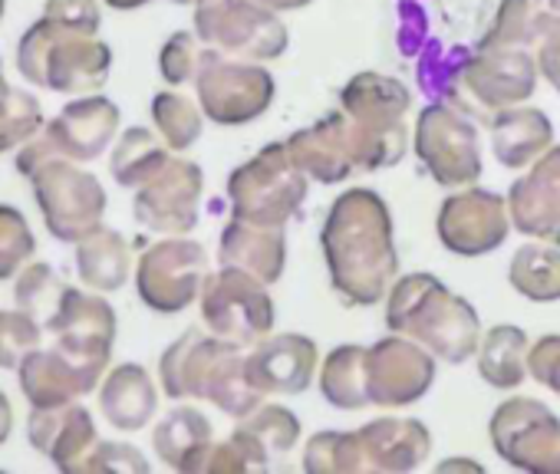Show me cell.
Listing matches in <instances>:
<instances>
[{
	"label": "cell",
	"mask_w": 560,
	"mask_h": 474,
	"mask_svg": "<svg viewBox=\"0 0 560 474\" xmlns=\"http://www.w3.org/2000/svg\"><path fill=\"white\" fill-rule=\"evenodd\" d=\"M257 4L270 8L273 14H288V11H304V8H311L314 0H257Z\"/></svg>",
	"instance_id": "52"
},
{
	"label": "cell",
	"mask_w": 560,
	"mask_h": 474,
	"mask_svg": "<svg viewBox=\"0 0 560 474\" xmlns=\"http://www.w3.org/2000/svg\"><path fill=\"white\" fill-rule=\"evenodd\" d=\"M435 356L402 333H386L366 346V389L380 408L416 405L435 382Z\"/></svg>",
	"instance_id": "17"
},
{
	"label": "cell",
	"mask_w": 560,
	"mask_h": 474,
	"mask_svg": "<svg viewBox=\"0 0 560 474\" xmlns=\"http://www.w3.org/2000/svg\"><path fill=\"white\" fill-rule=\"evenodd\" d=\"M537 80L540 70L527 47H471V57L462 73L468 112L481 122L501 109L521 106L534 96Z\"/></svg>",
	"instance_id": "15"
},
{
	"label": "cell",
	"mask_w": 560,
	"mask_h": 474,
	"mask_svg": "<svg viewBox=\"0 0 560 474\" xmlns=\"http://www.w3.org/2000/svg\"><path fill=\"white\" fill-rule=\"evenodd\" d=\"M201 57H205V44L198 40V34L195 31H178L159 50V73H162V80L168 86L195 83Z\"/></svg>",
	"instance_id": "44"
},
{
	"label": "cell",
	"mask_w": 560,
	"mask_h": 474,
	"mask_svg": "<svg viewBox=\"0 0 560 474\" xmlns=\"http://www.w3.org/2000/svg\"><path fill=\"white\" fill-rule=\"evenodd\" d=\"M527 356H530V340L521 327L498 323L481 336L478 346V376L498 389V392H514L524 386L527 372Z\"/></svg>",
	"instance_id": "32"
},
{
	"label": "cell",
	"mask_w": 560,
	"mask_h": 474,
	"mask_svg": "<svg viewBox=\"0 0 560 474\" xmlns=\"http://www.w3.org/2000/svg\"><path fill=\"white\" fill-rule=\"evenodd\" d=\"M195 34L205 47L250 63H270L291 47L280 14L257 0H195Z\"/></svg>",
	"instance_id": "7"
},
{
	"label": "cell",
	"mask_w": 560,
	"mask_h": 474,
	"mask_svg": "<svg viewBox=\"0 0 560 474\" xmlns=\"http://www.w3.org/2000/svg\"><path fill=\"white\" fill-rule=\"evenodd\" d=\"M27 438L40 454H47L67 474L86 471L93 451L103 441L90 408H83L80 402L57 405V408H31Z\"/></svg>",
	"instance_id": "23"
},
{
	"label": "cell",
	"mask_w": 560,
	"mask_h": 474,
	"mask_svg": "<svg viewBox=\"0 0 560 474\" xmlns=\"http://www.w3.org/2000/svg\"><path fill=\"white\" fill-rule=\"evenodd\" d=\"M311 178L294 162L288 142H273L237 165L228 178V201L234 217L284 227L307 201Z\"/></svg>",
	"instance_id": "6"
},
{
	"label": "cell",
	"mask_w": 560,
	"mask_h": 474,
	"mask_svg": "<svg viewBox=\"0 0 560 474\" xmlns=\"http://www.w3.org/2000/svg\"><path fill=\"white\" fill-rule=\"evenodd\" d=\"M11 90H14V86L4 80V60H0V106H4V99L11 96Z\"/></svg>",
	"instance_id": "54"
},
{
	"label": "cell",
	"mask_w": 560,
	"mask_h": 474,
	"mask_svg": "<svg viewBox=\"0 0 560 474\" xmlns=\"http://www.w3.org/2000/svg\"><path fill=\"white\" fill-rule=\"evenodd\" d=\"M218 261L264 281L267 287L284 277L288 268V230L277 224H254L231 217L221 230Z\"/></svg>",
	"instance_id": "24"
},
{
	"label": "cell",
	"mask_w": 560,
	"mask_h": 474,
	"mask_svg": "<svg viewBox=\"0 0 560 474\" xmlns=\"http://www.w3.org/2000/svg\"><path fill=\"white\" fill-rule=\"evenodd\" d=\"M317 366V343L304 333H270L247 349V379L260 395H304Z\"/></svg>",
	"instance_id": "19"
},
{
	"label": "cell",
	"mask_w": 560,
	"mask_h": 474,
	"mask_svg": "<svg viewBox=\"0 0 560 474\" xmlns=\"http://www.w3.org/2000/svg\"><path fill=\"white\" fill-rule=\"evenodd\" d=\"M439 474H448V471H468V474H481L485 464L481 461H471V458H448V461H439L435 464Z\"/></svg>",
	"instance_id": "50"
},
{
	"label": "cell",
	"mask_w": 560,
	"mask_h": 474,
	"mask_svg": "<svg viewBox=\"0 0 560 474\" xmlns=\"http://www.w3.org/2000/svg\"><path fill=\"white\" fill-rule=\"evenodd\" d=\"M320 395L340 412H360L373 405L366 389V346L343 343L327 353L320 366Z\"/></svg>",
	"instance_id": "34"
},
{
	"label": "cell",
	"mask_w": 560,
	"mask_h": 474,
	"mask_svg": "<svg viewBox=\"0 0 560 474\" xmlns=\"http://www.w3.org/2000/svg\"><path fill=\"white\" fill-rule=\"evenodd\" d=\"M288 149H291L294 162L307 171L311 181L340 185L357 171V158H353V145H350V132H347V116L340 109L324 116L314 126L298 129L288 139Z\"/></svg>",
	"instance_id": "26"
},
{
	"label": "cell",
	"mask_w": 560,
	"mask_h": 474,
	"mask_svg": "<svg viewBox=\"0 0 560 474\" xmlns=\"http://www.w3.org/2000/svg\"><path fill=\"white\" fill-rule=\"evenodd\" d=\"M113 70V50L100 37L73 34L40 14L18 44V73L50 93H96Z\"/></svg>",
	"instance_id": "5"
},
{
	"label": "cell",
	"mask_w": 560,
	"mask_h": 474,
	"mask_svg": "<svg viewBox=\"0 0 560 474\" xmlns=\"http://www.w3.org/2000/svg\"><path fill=\"white\" fill-rule=\"evenodd\" d=\"M412 93L402 80L363 70L340 90V112L357 158V171H383L406 158Z\"/></svg>",
	"instance_id": "4"
},
{
	"label": "cell",
	"mask_w": 560,
	"mask_h": 474,
	"mask_svg": "<svg viewBox=\"0 0 560 474\" xmlns=\"http://www.w3.org/2000/svg\"><path fill=\"white\" fill-rule=\"evenodd\" d=\"M195 93L205 119H211L214 126H247L270 109L277 83L264 70V63L237 60L205 47Z\"/></svg>",
	"instance_id": "10"
},
{
	"label": "cell",
	"mask_w": 560,
	"mask_h": 474,
	"mask_svg": "<svg viewBox=\"0 0 560 474\" xmlns=\"http://www.w3.org/2000/svg\"><path fill=\"white\" fill-rule=\"evenodd\" d=\"M399 14V50L406 57H419V50L429 44V11L422 0H396Z\"/></svg>",
	"instance_id": "48"
},
{
	"label": "cell",
	"mask_w": 560,
	"mask_h": 474,
	"mask_svg": "<svg viewBox=\"0 0 560 474\" xmlns=\"http://www.w3.org/2000/svg\"><path fill=\"white\" fill-rule=\"evenodd\" d=\"M357 451V471L380 474H409L425 464L432 454V431L419 418L383 415L350 431Z\"/></svg>",
	"instance_id": "20"
},
{
	"label": "cell",
	"mask_w": 560,
	"mask_h": 474,
	"mask_svg": "<svg viewBox=\"0 0 560 474\" xmlns=\"http://www.w3.org/2000/svg\"><path fill=\"white\" fill-rule=\"evenodd\" d=\"M77 274L86 291L116 294L132 277V248L116 227H96L77 241Z\"/></svg>",
	"instance_id": "31"
},
{
	"label": "cell",
	"mask_w": 560,
	"mask_h": 474,
	"mask_svg": "<svg viewBox=\"0 0 560 474\" xmlns=\"http://www.w3.org/2000/svg\"><path fill=\"white\" fill-rule=\"evenodd\" d=\"M508 284L530 304L560 300V245L530 237V245H521L511 258Z\"/></svg>",
	"instance_id": "35"
},
{
	"label": "cell",
	"mask_w": 560,
	"mask_h": 474,
	"mask_svg": "<svg viewBox=\"0 0 560 474\" xmlns=\"http://www.w3.org/2000/svg\"><path fill=\"white\" fill-rule=\"evenodd\" d=\"M208 274V251L198 241L162 237L136 261V294L152 313L175 317L201 297Z\"/></svg>",
	"instance_id": "12"
},
{
	"label": "cell",
	"mask_w": 560,
	"mask_h": 474,
	"mask_svg": "<svg viewBox=\"0 0 560 474\" xmlns=\"http://www.w3.org/2000/svg\"><path fill=\"white\" fill-rule=\"evenodd\" d=\"M100 412L119 431H142L159 412V389L145 366L119 363L100 382Z\"/></svg>",
	"instance_id": "28"
},
{
	"label": "cell",
	"mask_w": 560,
	"mask_h": 474,
	"mask_svg": "<svg viewBox=\"0 0 560 474\" xmlns=\"http://www.w3.org/2000/svg\"><path fill=\"white\" fill-rule=\"evenodd\" d=\"M70 284H63V277L47 264V261H37V264H27L18 277H14V300L21 310H27L34 320L47 323L54 320V313L60 310V300L67 294Z\"/></svg>",
	"instance_id": "39"
},
{
	"label": "cell",
	"mask_w": 560,
	"mask_h": 474,
	"mask_svg": "<svg viewBox=\"0 0 560 474\" xmlns=\"http://www.w3.org/2000/svg\"><path fill=\"white\" fill-rule=\"evenodd\" d=\"M517 234L560 245V145H550L508 191Z\"/></svg>",
	"instance_id": "22"
},
{
	"label": "cell",
	"mask_w": 560,
	"mask_h": 474,
	"mask_svg": "<svg viewBox=\"0 0 560 474\" xmlns=\"http://www.w3.org/2000/svg\"><path fill=\"white\" fill-rule=\"evenodd\" d=\"M320 248L330 287L347 307H376L399 281L393 214L373 188H347L330 204Z\"/></svg>",
	"instance_id": "1"
},
{
	"label": "cell",
	"mask_w": 560,
	"mask_h": 474,
	"mask_svg": "<svg viewBox=\"0 0 560 474\" xmlns=\"http://www.w3.org/2000/svg\"><path fill=\"white\" fill-rule=\"evenodd\" d=\"M491 152L501 168H527L553 145V122L534 106H511L491 116Z\"/></svg>",
	"instance_id": "29"
},
{
	"label": "cell",
	"mask_w": 560,
	"mask_h": 474,
	"mask_svg": "<svg viewBox=\"0 0 560 474\" xmlns=\"http://www.w3.org/2000/svg\"><path fill=\"white\" fill-rule=\"evenodd\" d=\"M530 0H481L475 50L488 47H527Z\"/></svg>",
	"instance_id": "38"
},
{
	"label": "cell",
	"mask_w": 560,
	"mask_h": 474,
	"mask_svg": "<svg viewBox=\"0 0 560 474\" xmlns=\"http://www.w3.org/2000/svg\"><path fill=\"white\" fill-rule=\"evenodd\" d=\"M37 237L27 214L14 204H0V281H14L34 258Z\"/></svg>",
	"instance_id": "40"
},
{
	"label": "cell",
	"mask_w": 560,
	"mask_h": 474,
	"mask_svg": "<svg viewBox=\"0 0 560 474\" xmlns=\"http://www.w3.org/2000/svg\"><path fill=\"white\" fill-rule=\"evenodd\" d=\"M201 191H205L201 165L191 158H168V165L152 181L136 188L132 214L152 234L182 237L198 227Z\"/></svg>",
	"instance_id": "18"
},
{
	"label": "cell",
	"mask_w": 560,
	"mask_h": 474,
	"mask_svg": "<svg viewBox=\"0 0 560 474\" xmlns=\"http://www.w3.org/2000/svg\"><path fill=\"white\" fill-rule=\"evenodd\" d=\"M4 8H8V0H0V17H4Z\"/></svg>",
	"instance_id": "56"
},
{
	"label": "cell",
	"mask_w": 560,
	"mask_h": 474,
	"mask_svg": "<svg viewBox=\"0 0 560 474\" xmlns=\"http://www.w3.org/2000/svg\"><path fill=\"white\" fill-rule=\"evenodd\" d=\"M119 122H122L119 106L109 96L86 93V96L70 99L44 126V132L57 145L60 158L86 165V162H96V158H103L109 152V145L116 142Z\"/></svg>",
	"instance_id": "21"
},
{
	"label": "cell",
	"mask_w": 560,
	"mask_h": 474,
	"mask_svg": "<svg viewBox=\"0 0 560 474\" xmlns=\"http://www.w3.org/2000/svg\"><path fill=\"white\" fill-rule=\"evenodd\" d=\"M116 310L103 294H86L77 287H67L60 310L54 313V320L47 323V333H54V340L83 349L90 356L100 359H113V346H116Z\"/></svg>",
	"instance_id": "25"
},
{
	"label": "cell",
	"mask_w": 560,
	"mask_h": 474,
	"mask_svg": "<svg viewBox=\"0 0 560 474\" xmlns=\"http://www.w3.org/2000/svg\"><path fill=\"white\" fill-rule=\"evenodd\" d=\"M44 17L73 34H90V37H96L103 24L100 0H47Z\"/></svg>",
	"instance_id": "46"
},
{
	"label": "cell",
	"mask_w": 560,
	"mask_h": 474,
	"mask_svg": "<svg viewBox=\"0 0 560 474\" xmlns=\"http://www.w3.org/2000/svg\"><path fill=\"white\" fill-rule=\"evenodd\" d=\"M241 451L247 471H264L273 458H284L301 441V418L288 405H257L244 418H237L234 431L228 435Z\"/></svg>",
	"instance_id": "27"
},
{
	"label": "cell",
	"mask_w": 560,
	"mask_h": 474,
	"mask_svg": "<svg viewBox=\"0 0 560 474\" xmlns=\"http://www.w3.org/2000/svg\"><path fill=\"white\" fill-rule=\"evenodd\" d=\"M527 372L534 382H540L547 392H553L560 399V336L557 333H547L530 346Z\"/></svg>",
	"instance_id": "47"
},
{
	"label": "cell",
	"mask_w": 560,
	"mask_h": 474,
	"mask_svg": "<svg viewBox=\"0 0 560 474\" xmlns=\"http://www.w3.org/2000/svg\"><path fill=\"white\" fill-rule=\"evenodd\" d=\"M44 323L27 310H0V369H18L31 349L44 340Z\"/></svg>",
	"instance_id": "43"
},
{
	"label": "cell",
	"mask_w": 560,
	"mask_h": 474,
	"mask_svg": "<svg viewBox=\"0 0 560 474\" xmlns=\"http://www.w3.org/2000/svg\"><path fill=\"white\" fill-rule=\"evenodd\" d=\"M198 304H201V323L208 327V333L228 343H237L244 349L270 336L277 323V307H273L267 284L237 268L221 264V271L208 274Z\"/></svg>",
	"instance_id": "11"
},
{
	"label": "cell",
	"mask_w": 560,
	"mask_h": 474,
	"mask_svg": "<svg viewBox=\"0 0 560 474\" xmlns=\"http://www.w3.org/2000/svg\"><path fill=\"white\" fill-rule=\"evenodd\" d=\"M468 57H471L468 47H452V50H445L439 40H429V44L419 50V63H416L419 90H422L432 103H448V106H458V109L468 112L465 90H462V73H465ZM468 116H471V112H468ZM471 119H475V116H471Z\"/></svg>",
	"instance_id": "36"
},
{
	"label": "cell",
	"mask_w": 560,
	"mask_h": 474,
	"mask_svg": "<svg viewBox=\"0 0 560 474\" xmlns=\"http://www.w3.org/2000/svg\"><path fill=\"white\" fill-rule=\"evenodd\" d=\"M106 369H109L106 359L73 349L57 340L47 349L44 346L31 349L24 363L18 366V379L31 408H57V405H70L96 392Z\"/></svg>",
	"instance_id": "16"
},
{
	"label": "cell",
	"mask_w": 560,
	"mask_h": 474,
	"mask_svg": "<svg viewBox=\"0 0 560 474\" xmlns=\"http://www.w3.org/2000/svg\"><path fill=\"white\" fill-rule=\"evenodd\" d=\"M214 445V428L208 415L195 405H175L152 428V448L172 471L201 474V464Z\"/></svg>",
	"instance_id": "30"
},
{
	"label": "cell",
	"mask_w": 560,
	"mask_h": 474,
	"mask_svg": "<svg viewBox=\"0 0 560 474\" xmlns=\"http://www.w3.org/2000/svg\"><path fill=\"white\" fill-rule=\"evenodd\" d=\"M530 14H534V17L560 21V0H530Z\"/></svg>",
	"instance_id": "53"
},
{
	"label": "cell",
	"mask_w": 560,
	"mask_h": 474,
	"mask_svg": "<svg viewBox=\"0 0 560 474\" xmlns=\"http://www.w3.org/2000/svg\"><path fill=\"white\" fill-rule=\"evenodd\" d=\"M126 4L139 11V8H145V4H152V0H126ZM168 4H178V8H185V4H195V0H168Z\"/></svg>",
	"instance_id": "55"
},
{
	"label": "cell",
	"mask_w": 560,
	"mask_h": 474,
	"mask_svg": "<svg viewBox=\"0 0 560 474\" xmlns=\"http://www.w3.org/2000/svg\"><path fill=\"white\" fill-rule=\"evenodd\" d=\"M307 474H357V454L350 431H317L304 448Z\"/></svg>",
	"instance_id": "42"
},
{
	"label": "cell",
	"mask_w": 560,
	"mask_h": 474,
	"mask_svg": "<svg viewBox=\"0 0 560 474\" xmlns=\"http://www.w3.org/2000/svg\"><path fill=\"white\" fill-rule=\"evenodd\" d=\"M386 327L393 333L412 336L435 359L462 366L478 356L481 317L478 310L448 291L435 274H406L386 294Z\"/></svg>",
	"instance_id": "3"
},
{
	"label": "cell",
	"mask_w": 560,
	"mask_h": 474,
	"mask_svg": "<svg viewBox=\"0 0 560 474\" xmlns=\"http://www.w3.org/2000/svg\"><path fill=\"white\" fill-rule=\"evenodd\" d=\"M527 50H530L534 60H537L540 80H547L550 90L560 93V21L534 17V14H530Z\"/></svg>",
	"instance_id": "45"
},
{
	"label": "cell",
	"mask_w": 560,
	"mask_h": 474,
	"mask_svg": "<svg viewBox=\"0 0 560 474\" xmlns=\"http://www.w3.org/2000/svg\"><path fill=\"white\" fill-rule=\"evenodd\" d=\"M412 145L435 185L455 191L475 185L485 171L478 119L448 103H429L412 129Z\"/></svg>",
	"instance_id": "9"
},
{
	"label": "cell",
	"mask_w": 560,
	"mask_h": 474,
	"mask_svg": "<svg viewBox=\"0 0 560 474\" xmlns=\"http://www.w3.org/2000/svg\"><path fill=\"white\" fill-rule=\"evenodd\" d=\"M40 99L27 90H11V96L0 106V152H18L44 129Z\"/></svg>",
	"instance_id": "41"
},
{
	"label": "cell",
	"mask_w": 560,
	"mask_h": 474,
	"mask_svg": "<svg viewBox=\"0 0 560 474\" xmlns=\"http://www.w3.org/2000/svg\"><path fill=\"white\" fill-rule=\"evenodd\" d=\"M508 198L478 185L455 188L435 217L439 241L455 258H485L498 251L511 234Z\"/></svg>",
	"instance_id": "14"
},
{
	"label": "cell",
	"mask_w": 560,
	"mask_h": 474,
	"mask_svg": "<svg viewBox=\"0 0 560 474\" xmlns=\"http://www.w3.org/2000/svg\"><path fill=\"white\" fill-rule=\"evenodd\" d=\"M149 112H152L155 132L165 139V145H168L172 152H188V149L201 139L205 112H201V106L191 103L188 96H182V93H175V90L155 93Z\"/></svg>",
	"instance_id": "37"
},
{
	"label": "cell",
	"mask_w": 560,
	"mask_h": 474,
	"mask_svg": "<svg viewBox=\"0 0 560 474\" xmlns=\"http://www.w3.org/2000/svg\"><path fill=\"white\" fill-rule=\"evenodd\" d=\"M159 382L168 399H205L228 418H244L260 405L247 379V353L198 327L185 330L159 359Z\"/></svg>",
	"instance_id": "2"
},
{
	"label": "cell",
	"mask_w": 560,
	"mask_h": 474,
	"mask_svg": "<svg viewBox=\"0 0 560 474\" xmlns=\"http://www.w3.org/2000/svg\"><path fill=\"white\" fill-rule=\"evenodd\" d=\"M86 471H132V474H145L149 471V458L126 441H100V448L93 451Z\"/></svg>",
	"instance_id": "49"
},
{
	"label": "cell",
	"mask_w": 560,
	"mask_h": 474,
	"mask_svg": "<svg viewBox=\"0 0 560 474\" xmlns=\"http://www.w3.org/2000/svg\"><path fill=\"white\" fill-rule=\"evenodd\" d=\"M14 431V408H11V399L0 389V445H4Z\"/></svg>",
	"instance_id": "51"
},
{
	"label": "cell",
	"mask_w": 560,
	"mask_h": 474,
	"mask_svg": "<svg viewBox=\"0 0 560 474\" xmlns=\"http://www.w3.org/2000/svg\"><path fill=\"white\" fill-rule=\"evenodd\" d=\"M172 158V149L165 145V139L145 126H132L126 129L113 152H109V171L116 178V185L122 188H142L145 181H152Z\"/></svg>",
	"instance_id": "33"
},
{
	"label": "cell",
	"mask_w": 560,
	"mask_h": 474,
	"mask_svg": "<svg viewBox=\"0 0 560 474\" xmlns=\"http://www.w3.org/2000/svg\"><path fill=\"white\" fill-rule=\"evenodd\" d=\"M494 454L530 474H560V418L540 399H504L488 422Z\"/></svg>",
	"instance_id": "13"
},
{
	"label": "cell",
	"mask_w": 560,
	"mask_h": 474,
	"mask_svg": "<svg viewBox=\"0 0 560 474\" xmlns=\"http://www.w3.org/2000/svg\"><path fill=\"white\" fill-rule=\"evenodd\" d=\"M31 191L50 237H57L60 245H77L86 234H93L103 224L109 204L103 181L70 158L47 162L40 171H34Z\"/></svg>",
	"instance_id": "8"
}]
</instances>
